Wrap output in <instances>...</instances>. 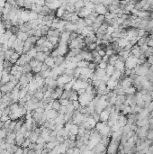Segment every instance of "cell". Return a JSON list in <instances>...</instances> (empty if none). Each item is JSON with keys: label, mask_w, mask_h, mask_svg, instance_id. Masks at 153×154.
<instances>
[{"label": "cell", "mask_w": 153, "mask_h": 154, "mask_svg": "<svg viewBox=\"0 0 153 154\" xmlns=\"http://www.w3.org/2000/svg\"><path fill=\"white\" fill-rule=\"evenodd\" d=\"M99 116H100V121L106 123L110 117V112L109 111H107L106 109H104V110L99 114Z\"/></svg>", "instance_id": "6da1fadb"}, {"label": "cell", "mask_w": 153, "mask_h": 154, "mask_svg": "<svg viewBox=\"0 0 153 154\" xmlns=\"http://www.w3.org/2000/svg\"><path fill=\"white\" fill-rule=\"evenodd\" d=\"M115 70V68L113 65H110V64H107V67L105 68V71H106V75L107 76L111 77L113 75V71Z\"/></svg>", "instance_id": "7a4b0ae2"}, {"label": "cell", "mask_w": 153, "mask_h": 154, "mask_svg": "<svg viewBox=\"0 0 153 154\" xmlns=\"http://www.w3.org/2000/svg\"><path fill=\"white\" fill-rule=\"evenodd\" d=\"M64 61H65V58L63 57V56H57V57L54 58V62H55V66H60L62 63L64 62Z\"/></svg>", "instance_id": "3957f363"}, {"label": "cell", "mask_w": 153, "mask_h": 154, "mask_svg": "<svg viewBox=\"0 0 153 154\" xmlns=\"http://www.w3.org/2000/svg\"><path fill=\"white\" fill-rule=\"evenodd\" d=\"M39 136H40V135H39L37 133H35L34 131H31V133H30V135H29V139L31 140L32 143H36Z\"/></svg>", "instance_id": "277c9868"}, {"label": "cell", "mask_w": 153, "mask_h": 154, "mask_svg": "<svg viewBox=\"0 0 153 154\" xmlns=\"http://www.w3.org/2000/svg\"><path fill=\"white\" fill-rule=\"evenodd\" d=\"M89 62L90 61H87L86 60H82V61H79L76 62V67H79V68H88Z\"/></svg>", "instance_id": "5b68a950"}, {"label": "cell", "mask_w": 153, "mask_h": 154, "mask_svg": "<svg viewBox=\"0 0 153 154\" xmlns=\"http://www.w3.org/2000/svg\"><path fill=\"white\" fill-rule=\"evenodd\" d=\"M44 62L46 63V64L48 65L49 67H50V68H54V67H56L55 66V62H54V59L52 57H50V56H49L48 58H47V59L45 60V61H44Z\"/></svg>", "instance_id": "8992f818"}, {"label": "cell", "mask_w": 153, "mask_h": 154, "mask_svg": "<svg viewBox=\"0 0 153 154\" xmlns=\"http://www.w3.org/2000/svg\"><path fill=\"white\" fill-rule=\"evenodd\" d=\"M117 42H118L119 46H120L122 49H123V48L129 43V41L127 40L126 38H119L118 40H117Z\"/></svg>", "instance_id": "52a82bcc"}, {"label": "cell", "mask_w": 153, "mask_h": 154, "mask_svg": "<svg viewBox=\"0 0 153 154\" xmlns=\"http://www.w3.org/2000/svg\"><path fill=\"white\" fill-rule=\"evenodd\" d=\"M137 92V89H136L135 87H132V86H131V87H129L128 88H126L125 89V94L126 95H134V94Z\"/></svg>", "instance_id": "ba28073f"}, {"label": "cell", "mask_w": 153, "mask_h": 154, "mask_svg": "<svg viewBox=\"0 0 153 154\" xmlns=\"http://www.w3.org/2000/svg\"><path fill=\"white\" fill-rule=\"evenodd\" d=\"M47 39H48L47 36H43V35H42V36H41L40 38H38L35 45H43V43L47 41Z\"/></svg>", "instance_id": "9c48e42d"}, {"label": "cell", "mask_w": 153, "mask_h": 154, "mask_svg": "<svg viewBox=\"0 0 153 154\" xmlns=\"http://www.w3.org/2000/svg\"><path fill=\"white\" fill-rule=\"evenodd\" d=\"M37 52H38V51H37L36 48H35V46H34V47H33L32 49L30 50V51H28V52H27V54H28L31 58H34L35 56H36Z\"/></svg>", "instance_id": "30bf717a"}, {"label": "cell", "mask_w": 153, "mask_h": 154, "mask_svg": "<svg viewBox=\"0 0 153 154\" xmlns=\"http://www.w3.org/2000/svg\"><path fill=\"white\" fill-rule=\"evenodd\" d=\"M87 123L90 124V125H91L92 128H95V126H96V123H97V122H96V120L92 117L91 115H89V116H88V118H87Z\"/></svg>", "instance_id": "8fae6325"}, {"label": "cell", "mask_w": 153, "mask_h": 154, "mask_svg": "<svg viewBox=\"0 0 153 154\" xmlns=\"http://www.w3.org/2000/svg\"><path fill=\"white\" fill-rule=\"evenodd\" d=\"M61 104L60 102H59V100H58V99H56V100H54L53 102H52V108L55 109V110H59V107H60Z\"/></svg>", "instance_id": "7c38bea8"}, {"label": "cell", "mask_w": 153, "mask_h": 154, "mask_svg": "<svg viewBox=\"0 0 153 154\" xmlns=\"http://www.w3.org/2000/svg\"><path fill=\"white\" fill-rule=\"evenodd\" d=\"M6 135H7V131H6V129L1 128V129H0V139H5L6 137Z\"/></svg>", "instance_id": "4fadbf2b"}, {"label": "cell", "mask_w": 153, "mask_h": 154, "mask_svg": "<svg viewBox=\"0 0 153 154\" xmlns=\"http://www.w3.org/2000/svg\"><path fill=\"white\" fill-rule=\"evenodd\" d=\"M66 112H67V106H64V105H60L59 109L58 110V113L59 114H65Z\"/></svg>", "instance_id": "5bb4252c"}, {"label": "cell", "mask_w": 153, "mask_h": 154, "mask_svg": "<svg viewBox=\"0 0 153 154\" xmlns=\"http://www.w3.org/2000/svg\"><path fill=\"white\" fill-rule=\"evenodd\" d=\"M97 67H98V68H102V69H105V68H106V67H107V62L102 61L100 63H98Z\"/></svg>", "instance_id": "9a60e30c"}, {"label": "cell", "mask_w": 153, "mask_h": 154, "mask_svg": "<svg viewBox=\"0 0 153 154\" xmlns=\"http://www.w3.org/2000/svg\"><path fill=\"white\" fill-rule=\"evenodd\" d=\"M147 139L149 140H151L153 141V130L152 129H149L148 131V133H147Z\"/></svg>", "instance_id": "2e32d148"}, {"label": "cell", "mask_w": 153, "mask_h": 154, "mask_svg": "<svg viewBox=\"0 0 153 154\" xmlns=\"http://www.w3.org/2000/svg\"><path fill=\"white\" fill-rule=\"evenodd\" d=\"M114 30H115V28L113 26V25H108V27H107V29H106V32L109 34H112L113 32H114Z\"/></svg>", "instance_id": "e0dca14e"}, {"label": "cell", "mask_w": 153, "mask_h": 154, "mask_svg": "<svg viewBox=\"0 0 153 154\" xmlns=\"http://www.w3.org/2000/svg\"><path fill=\"white\" fill-rule=\"evenodd\" d=\"M96 46H97V44H96V42H91V43L88 44V45H87V49H88V50H90V51H93V50L96 49Z\"/></svg>", "instance_id": "ac0fdd59"}, {"label": "cell", "mask_w": 153, "mask_h": 154, "mask_svg": "<svg viewBox=\"0 0 153 154\" xmlns=\"http://www.w3.org/2000/svg\"><path fill=\"white\" fill-rule=\"evenodd\" d=\"M27 35H28V37H31V36H34L35 34V30H33V29H31V30H29L28 32H26Z\"/></svg>", "instance_id": "d6986e66"}, {"label": "cell", "mask_w": 153, "mask_h": 154, "mask_svg": "<svg viewBox=\"0 0 153 154\" xmlns=\"http://www.w3.org/2000/svg\"><path fill=\"white\" fill-rule=\"evenodd\" d=\"M36 146H37L36 143H31L30 144H29L28 148L30 149V150H35V149H36Z\"/></svg>", "instance_id": "ffe728a7"}, {"label": "cell", "mask_w": 153, "mask_h": 154, "mask_svg": "<svg viewBox=\"0 0 153 154\" xmlns=\"http://www.w3.org/2000/svg\"><path fill=\"white\" fill-rule=\"evenodd\" d=\"M15 153L16 154H23V148L22 146H19L18 147V149L16 150V151H15Z\"/></svg>", "instance_id": "44dd1931"}, {"label": "cell", "mask_w": 153, "mask_h": 154, "mask_svg": "<svg viewBox=\"0 0 153 154\" xmlns=\"http://www.w3.org/2000/svg\"><path fill=\"white\" fill-rule=\"evenodd\" d=\"M98 54H99L100 56H105V51L104 49H100V50H98Z\"/></svg>", "instance_id": "7402d4cb"}, {"label": "cell", "mask_w": 153, "mask_h": 154, "mask_svg": "<svg viewBox=\"0 0 153 154\" xmlns=\"http://www.w3.org/2000/svg\"><path fill=\"white\" fill-rule=\"evenodd\" d=\"M109 58H110V56H108V55H106V54H105V56H103V57H102V61H105V62H108V61H109Z\"/></svg>", "instance_id": "603a6c76"}, {"label": "cell", "mask_w": 153, "mask_h": 154, "mask_svg": "<svg viewBox=\"0 0 153 154\" xmlns=\"http://www.w3.org/2000/svg\"><path fill=\"white\" fill-rule=\"evenodd\" d=\"M3 15H4V14H3V12L2 11H0V21L2 20V17H3Z\"/></svg>", "instance_id": "cb8c5ba5"}, {"label": "cell", "mask_w": 153, "mask_h": 154, "mask_svg": "<svg viewBox=\"0 0 153 154\" xmlns=\"http://www.w3.org/2000/svg\"><path fill=\"white\" fill-rule=\"evenodd\" d=\"M149 94H150L151 97H152V98H153V90H152V91H149Z\"/></svg>", "instance_id": "d4e9b609"}]
</instances>
